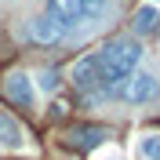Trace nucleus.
<instances>
[{"mask_svg":"<svg viewBox=\"0 0 160 160\" xmlns=\"http://www.w3.org/2000/svg\"><path fill=\"white\" fill-rule=\"evenodd\" d=\"M48 11L66 26V29H77V26H84V22H95V18H98L84 0H48Z\"/></svg>","mask_w":160,"mask_h":160,"instance_id":"nucleus-3","label":"nucleus"},{"mask_svg":"<svg viewBox=\"0 0 160 160\" xmlns=\"http://www.w3.org/2000/svg\"><path fill=\"white\" fill-rule=\"evenodd\" d=\"M124 102H135V106H142V102H153L160 95V80L153 77V73H131L124 84H120L117 91Z\"/></svg>","mask_w":160,"mask_h":160,"instance_id":"nucleus-2","label":"nucleus"},{"mask_svg":"<svg viewBox=\"0 0 160 160\" xmlns=\"http://www.w3.org/2000/svg\"><path fill=\"white\" fill-rule=\"evenodd\" d=\"M73 84H77L80 91H98V88H106V80H102V62H98V55H84V58L73 66Z\"/></svg>","mask_w":160,"mask_h":160,"instance_id":"nucleus-4","label":"nucleus"},{"mask_svg":"<svg viewBox=\"0 0 160 160\" xmlns=\"http://www.w3.org/2000/svg\"><path fill=\"white\" fill-rule=\"evenodd\" d=\"M84 4H88V8L95 11V15H102V11H106V4H109V0H84Z\"/></svg>","mask_w":160,"mask_h":160,"instance_id":"nucleus-12","label":"nucleus"},{"mask_svg":"<svg viewBox=\"0 0 160 160\" xmlns=\"http://www.w3.org/2000/svg\"><path fill=\"white\" fill-rule=\"evenodd\" d=\"M106 138H109V131H106V128H95V124H88V128H73L69 135H66V142H69L73 149H95V146H102Z\"/></svg>","mask_w":160,"mask_h":160,"instance_id":"nucleus-7","label":"nucleus"},{"mask_svg":"<svg viewBox=\"0 0 160 160\" xmlns=\"http://www.w3.org/2000/svg\"><path fill=\"white\" fill-rule=\"evenodd\" d=\"M102 62V80H106V88H113V84H124V80L131 77V73L138 69L142 62V44L131 37H113L109 44L102 51H95Z\"/></svg>","mask_w":160,"mask_h":160,"instance_id":"nucleus-1","label":"nucleus"},{"mask_svg":"<svg viewBox=\"0 0 160 160\" xmlns=\"http://www.w3.org/2000/svg\"><path fill=\"white\" fill-rule=\"evenodd\" d=\"M138 157L142 160H160V135L157 131H149V135L138 138Z\"/></svg>","mask_w":160,"mask_h":160,"instance_id":"nucleus-10","label":"nucleus"},{"mask_svg":"<svg viewBox=\"0 0 160 160\" xmlns=\"http://www.w3.org/2000/svg\"><path fill=\"white\" fill-rule=\"evenodd\" d=\"M131 26H135V33L138 37H157L160 33V8L157 4H142L138 11H135V18H131Z\"/></svg>","mask_w":160,"mask_h":160,"instance_id":"nucleus-8","label":"nucleus"},{"mask_svg":"<svg viewBox=\"0 0 160 160\" xmlns=\"http://www.w3.org/2000/svg\"><path fill=\"white\" fill-rule=\"evenodd\" d=\"M29 37L37 40V44H58V40L66 37V26L48 11V15H37V18L29 22Z\"/></svg>","mask_w":160,"mask_h":160,"instance_id":"nucleus-5","label":"nucleus"},{"mask_svg":"<svg viewBox=\"0 0 160 160\" xmlns=\"http://www.w3.org/2000/svg\"><path fill=\"white\" fill-rule=\"evenodd\" d=\"M0 146H4V149H22V146H26L22 124L11 117V113H4V109H0Z\"/></svg>","mask_w":160,"mask_h":160,"instance_id":"nucleus-9","label":"nucleus"},{"mask_svg":"<svg viewBox=\"0 0 160 160\" xmlns=\"http://www.w3.org/2000/svg\"><path fill=\"white\" fill-rule=\"evenodd\" d=\"M4 91H8V98L15 102V106H22V109H33V102H37L33 80L26 77V73H11V77L4 80Z\"/></svg>","mask_w":160,"mask_h":160,"instance_id":"nucleus-6","label":"nucleus"},{"mask_svg":"<svg viewBox=\"0 0 160 160\" xmlns=\"http://www.w3.org/2000/svg\"><path fill=\"white\" fill-rule=\"evenodd\" d=\"M37 84H40V91H58L62 88V77H58V69H44Z\"/></svg>","mask_w":160,"mask_h":160,"instance_id":"nucleus-11","label":"nucleus"}]
</instances>
